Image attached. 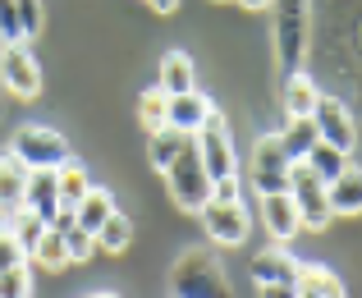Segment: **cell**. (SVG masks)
<instances>
[{
	"mask_svg": "<svg viewBox=\"0 0 362 298\" xmlns=\"http://www.w3.org/2000/svg\"><path fill=\"white\" fill-rule=\"evenodd\" d=\"M275 5V60H280V74L289 79V74L303 69V60H308V0H271Z\"/></svg>",
	"mask_w": 362,
	"mask_h": 298,
	"instance_id": "6da1fadb",
	"label": "cell"
},
{
	"mask_svg": "<svg viewBox=\"0 0 362 298\" xmlns=\"http://www.w3.org/2000/svg\"><path fill=\"white\" fill-rule=\"evenodd\" d=\"M170 294L175 298H230V285L221 275V262L206 248H188L175 262V271H170Z\"/></svg>",
	"mask_w": 362,
	"mask_h": 298,
	"instance_id": "7a4b0ae2",
	"label": "cell"
},
{
	"mask_svg": "<svg viewBox=\"0 0 362 298\" xmlns=\"http://www.w3.org/2000/svg\"><path fill=\"white\" fill-rule=\"evenodd\" d=\"M160 175H165L170 202H175L179 211H197L206 197H211V175H206V166H202V156H197L193 138H188V147L179 151V156L170 161Z\"/></svg>",
	"mask_w": 362,
	"mask_h": 298,
	"instance_id": "3957f363",
	"label": "cell"
},
{
	"mask_svg": "<svg viewBox=\"0 0 362 298\" xmlns=\"http://www.w3.org/2000/svg\"><path fill=\"white\" fill-rule=\"evenodd\" d=\"M9 151H14L28 170H60L64 161H69V142H64V133L46 129V124H23V129L14 133V147H9Z\"/></svg>",
	"mask_w": 362,
	"mask_h": 298,
	"instance_id": "277c9868",
	"label": "cell"
},
{
	"mask_svg": "<svg viewBox=\"0 0 362 298\" xmlns=\"http://www.w3.org/2000/svg\"><path fill=\"white\" fill-rule=\"evenodd\" d=\"M289 197H293V211H298V225L326 229L330 220H335V216H330V202H326V184H321L303 161L289 166Z\"/></svg>",
	"mask_w": 362,
	"mask_h": 298,
	"instance_id": "5b68a950",
	"label": "cell"
},
{
	"mask_svg": "<svg viewBox=\"0 0 362 298\" xmlns=\"http://www.w3.org/2000/svg\"><path fill=\"white\" fill-rule=\"evenodd\" d=\"M193 147H197V156H202V166H206L211 179L239 175V166H234V138H230V124H225L221 110H211V120L193 133Z\"/></svg>",
	"mask_w": 362,
	"mask_h": 298,
	"instance_id": "8992f818",
	"label": "cell"
},
{
	"mask_svg": "<svg viewBox=\"0 0 362 298\" xmlns=\"http://www.w3.org/2000/svg\"><path fill=\"white\" fill-rule=\"evenodd\" d=\"M289 166L293 161L284 156L280 138H275V133H262L257 147H252V188H257V197L289 193Z\"/></svg>",
	"mask_w": 362,
	"mask_h": 298,
	"instance_id": "52a82bcc",
	"label": "cell"
},
{
	"mask_svg": "<svg viewBox=\"0 0 362 298\" xmlns=\"http://www.w3.org/2000/svg\"><path fill=\"white\" fill-rule=\"evenodd\" d=\"M0 88L9 97H23V101H33L42 92V64L33 60V51L23 42L0 46Z\"/></svg>",
	"mask_w": 362,
	"mask_h": 298,
	"instance_id": "ba28073f",
	"label": "cell"
},
{
	"mask_svg": "<svg viewBox=\"0 0 362 298\" xmlns=\"http://www.w3.org/2000/svg\"><path fill=\"white\" fill-rule=\"evenodd\" d=\"M312 124H317L321 142H330V147H339V151H354L358 124H354V110H349L339 97H317V105H312Z\"/></svg>",
	"mask_w": 362,
	"mask_h": 298,
	"instance_id": "9c48e42d",
	"label": "cell"
},
{
	"mask_svg": "<svg viewBox=\"0 0 362 298\" xmlns=\"http://www.w3.org/2000/svg\"><path fill=\"white\" fill-rule=\"evenodd\" d=\"M197 216H202V225H206V234L216 239V243H225V248H234V243H243L247 239V211H243V202H216V197H206L202 207H197Z\"/></svg>",
	"mask_w": 362,
	"mask_h": 298,
	"instance_id": "30bf717a",
	"label": "cell"
},
{
	"mask_svg": "<svg viewBox=\"0 0 362 298\" xmlns=\"http://www.w3.org/2000/svg\"><path fill=\"white\" fill-rule=\"evenodd\" d=\"M211 110L216 105L202 97V92H175V97H165V124L170 129H179V133H188V138H193L197 129H202L206 120H211Z\"/></svg>",
	"mask_w": 362,
	"mask_h": 298,
	"instance_id": "8fae6325",
	"label": "cell"
},
{
	"mask_svg": "<svg viewBox=\"0 0 362 298\" xmlns=\"http://www.w3.org/2000/svg\"><path fill=\"white\" fill-rule=\"evenodd\" d=\"M262 225L266 234L275 239V243H289L293 234H298V211H293V197L289 193H266L262 197Z\"/></svg>",
	"mask_w": 362,
	"mask_h": 298,
	"instance_id": "7c38bea8",
	"label": "cell"
},
{
	"mask_svg": "<svg viewBox=\"0 0 362 298\" xmlns=\"http://www.w3.org/2000/svg\"><path fill=\"white\" fill-rule=\"evenodd\" d=\"M23 193H28V166L14 151H5V156H0V220L23 211Z\"/></svg>",
	"mask_w": 362,
	"mask_h": 298,
	"instance_id": "4fadbf2b",
	"label": "cell"
},
{
	"mask_svg": "<svg viewBox=\"0 0 362 298\" xmlns=\"http://www.w3.org/2000/svg\"><path fill=\"white\" fill-rule=\"evenodd\" d=\"M252 285H293V275H298V262H293L284 248H262V253L252 257Z\"/></svg>",
	"mask_w": 362,
	"mask_h": 298,
	"instance_id": "5bb4252c",
	"label": "cell"
},
{
	"mask_svg": "<svg viewBox=\"0 0 362 298\" xmlns=\"http://www.w3.org/2000/svg\"><path fill=\"white\" fill-rule=\"evenodd\" d=\"M23 207L37 211V216L51 225V216L60 211V188H55V170H28V193Z\"/></svg>",
	"mask_w": 362,
	"mask_h": 298,
	"instance_id": "9a60e30c",
	"label": "cell"
},
{
	"mask_svg": "<svg viewBox=\"0 0 362 298\" xmlns=\"http://www.w3.org/2000/svg\"><path fill=\"white\" fill-rule=\"evenodd\" d=\"M193 88H197V69H193V60H188L184 51L160 55V69H156V92L175 97V92H193Z\"/></svg>",
	"mask_w": 362,
	"mask_h": 298,
	"instance_id": "2e32d148",
	"label": "cell"
},
{
	"mask_svg": "<svg viewBox=\"0 0 362 298\" xmlns=\"http://www.w3.org/2000/svg\"><path fill=\"white\" fill-rule=\"evenodd\" d=\"M293 294L298 298H344V285H339L335 271L308 262V266H298V275H293Z\"/></svg>",
	"mask_w": 362,
	"mask_h": 298,
	"instance_id": "e0dca14e",
	"label": "cell"
},
{
	"mask_svg": "<svg viewBox=\"0 0 362 298\" xmlns=\"http://www.w3.org/2000/svg\"><path fill=\"white\" fill-rule=\"evenodd\" d=\"M326 202H330V216H358L362 211V179L354 166L326 184Z\"/></svg>",
	"mask_w": 362,
	"mask_h": 298,
	"instance_id": "ac0fdd59",
	"label": "cell"
},
{
	"mask_svg": "<svg viewBox=\"0 0 362 298\" xmlns=\"http://www.w3.org/2000/svg\"><path fill=\"white\" fill-rule=\"evenodd\" d=\"M110 211H115V197H110L106 188H88V193L74 202V225L88 229V234H97V229L106 225Z\"/></svg>",
	"mask_w": 362,
	"mask_h": 298,
	"instance_id": "d6986e66",
	"label": "cell"
},
{
	"mask_svg": "<svg viewBox=\"0 0 362 298\" xmlns=\"http://www.w3.org/2000/svg\"><path fill=\"white\" fill-rule=\"evenodd\" d=\"M317 83L308 79V74H289V79H284V115H289V120H308L312 115V105H317Z\"/></svg>",
	"mask_w": 362,
	"mask_h": 298,
	"instance_id": "ffe728a7",
	"label": "cell"
},
{
	"mask_svg": "<svg viewBox=\"0 0 362 298\" xmlns=\"http://www.w3.org/2000/svg\"><path fill=\"white\" fill-rule=\"evenodd\" d=\"M92 243H97V253H110V257H119L124 248L133 243V220L124 216V211H110L106 216V225L92 234Z\"/></svg>",
	"mask_w": 362,
	"mask_h": 298,
	"instance_id": "44dd1931",
	"label": "cell"
},
{
	"mask_svg": "<svg viewBox=\"0 0 362 298\" xmlns=\"http://www.w3.org/2000/svg\"><path fill=\"white\" fill-rule=\"evenodd\" d=\"M275 138H280V147H284V156H289V161H303V156H308V151L321 142V138H317V124H312V115H308V120H289L280 133H275Z\"/></svg>",
	"mask_w": 362,
	"mask_h": 298,
	"instance_id": "7402d4cb",
	"label": "cell"
},
{
	"mask_svg": "<svg viewBox=\"0 0 362 298\" xmlns=\"http://www.w3.org/2000/svg\"><path fill=\"white\" fill-rule=\"evenodd\" d=\"M184 147H188V133L170 129V124H160V129L147 133V156H151V166H156V170H165Z\"/></svg>",
	"mask_w": 362,
	"mask_h": 298,
	"instance_id": "603a6c76",
	"label": "cell"
},
{
	"mask_svg": "<svg viewBox=\"0 0 362 298\" xmlns=\"http://www.w3.org/2000/svg\"><path fill=\"white\" fill-rule=\"evenodd\" d=\"M303 166L312 170V175L321 179V184H330L335 175H344L349 170V151H339V147H330V142H317V147L303 156Z\"/></svg>",
	"mask_w": 362,
	"mask_h": 298,
	"instance_id": "cb8c5ba5",
	"label": "cell"
},
{
	"mask_svg": "<svg viewBox=\"0 0 362 298\" xmlns=\"http://www.w3.org/2000/svg\"><path fill=\"white\" fill-rule=\"evenodd\" d=\"M28 257H33L42 271H60V266H69V253H64V234L46 225V229H42V239L33 243V253H28Z\"/></svg>",
	"mask_w": 362,
	"mask_h": 298,
	"instance_id": "d4e9b609",
	"label": "cell"
},
{
	"mask_svg": "<svg viewBox=\"0 0 362 298\" xmlns=\"http://www.w3.org/2000/svg\"><path fill=\"white\" fill-rule=\"evenodd\" d=\"M55 188H60V207H74L83 193H88V170L78 166V161H64L60 170H55Z\"/></svg>",
	"mask_w": 362,
	"mask_h": 298,
	"instance_id": "484cf974",
	"label": "cell"
},
{
	"mask_svg": "<svg viewBox=\"0 0 362 298\" xmlns=\"http://www.w3.org/2000/svg\"><path fill=\"white\" fill-rule=\"evenodd\" d=\"M5 225H9V234L18 239V248H23V253H33V243H37V239H42L46 220L37 216V211H28V207H23V211H14V216H9Z\"/></svg>",
	"mask_w": 362,
	"mask_h": 298,
	"instance_id": "4316f807",
	"label": "cell"
},
{
	"mask_svg": "<svg viewBox=\"0 0 362 298\" xmlns=\"http://www.w3.org/2000/svg\"><path fill=\"white\" fill-rule=\"evenodd\" d=\"M138 120H142V129H160L165 124V92H156V88H147L138 97Z\"/></svg>",
	"mask_w": 362,
	"mask_h": 298,
	"instance_id": "83f0119b",
	"label": "cell"
},
{
	"mask_svg": "<svg viewBox=\"0 0 362 298\" xmlns=\"http://www.w3.org/2000/svg\"><path fill=\"white\" fill-rule=\"evenodd\" d=\"M33 294V275H28V262L14 266V271H0V298H28Z\"/></svg>",
	"mask_w": 362,
	"mask_h": 298,
	"instance_id": "f1b7e54d",
	"label": "cell"
},
{
	"mask_svg": "<svg viewBox=\"0 0 362 298\" xmlns=\"http://www.w3.org/2000/svg\"><path fill=\"white\" fill-rule=\"evenodd\" d=\"M64 253H69V262H88V257L97 253V243H92V234H88V229L69 225V229H64Z\"/></svg>",
	"mask_w": 362,
	"mask_h": 298,
	"instance_id": "f546056e",
	"label": "cell"
},
{
	"mask_svg": "<svg viewBox=\"0 0 362 298\" xmlns=\"http://www.w3.org/2000/svg\"><path fill=\"white\" fill-rule=\"evenodd\" d=\"M28 253L18 248V239L9 234V225H0V271H14V266H23Z\"/></svg>",
	"mask_w": 362,
	"mask_h": 298,
	"instance_id": "4dcf8cb0",
	"label": "cell"
},
{
	"mask_svg": "<svg viewBox=\"0 0 362 298\" xmlns=\"http://www.w3.org/2000/svg\"><path fill=\"white\" fill-rule=\"evenodd\" d=\"M0 37H5V46L9 42H23V23H18L14 0H0Z\"/></svg>",
	"mask_w": 362,
	"mask_h": 298,
	"instance_id": "1f68e13d",
	"label": "cell"
},
{
	"mask_svg": "<svg viewBox=\"0 0 362 298\" xmlns=\"http://www.w3.org/2000/svg\"><path fill=\"white\" fill-rule=\"evenodd\" d=\"M14 9H18V23H23V37H33V33H42V0H14Z\"/></svg>",
	"mask_w": 362,
	"mask_h": 298,
	"instance_id": "d6a6232c",
	"label": "cell"
},
{
	"mask_svg": "<svg viewBox=\"0 0 362 298\" xmlns=\"http://www.w3.org/2000/svg\"><path fill=\"white\" fill-rule=\"evenodd\" d=\"M211 197H216V202H239V175L211 179Z\"/></svg>",
	"mask_w": 362,
	"mask_h": 298,
	"instance_id": "836d02e7",
	"label": "cell"
},
{
	"mask_svg": "<svg viewBox=\"0 0 362 298\" xmlns=\"http://www.w3.org/2000/svg\"><path fill=\"white\" fill-rule=\"evenodd\" d=\"M257 298H298L293 285H257Z\"/></svg>",
	"mask_w": 362,
	"mask_h": 298,
	"instance_id": "e575fe53",
	"label": "cell"
},
{
	"mask_svg": "<svg viewBox=\"0 0 362 298\" xmlns=\"http://www.w3.org/2000/svg\"><path fill=\"white\" fill-rule=\"evenodd\" d=\"M147 5H151V9H156V14H170V9H175V5H179V0H147Z\"/></svg>",
	"mask_w": 362,
	"mask_h": 298,
	"instance_id": "d590c367",
	"label": "cell"
},
{
	"mask_svg": "<svg viewBox=\"0 0 362 298\" xmlns=\"http://www.w3.org/2000/svg\"><path fill=\"white\" fill-rule=\"evenodd\" d=\"M239 5H243V9H266L271 0H239Z\"/></svg>",
	"mask_w": 362,
	"mask_h": 298,
	"instance_id": "8d00e7d4",
	"label": "cell"
},
{
	"mask_svg": "<svg viewBox=\"0 0 362 298\" xmlns=\"http://www.w3.org/2000/svg\"><path fill=\"white\" fill-rule=\"evenodd\" d=\"M88 298H115V294H88Z\"/></svg>",
	"mask_w": 362,
	"mask_h": 298,
	"instance_id": "74e56055",
	"label": "cell"
},
{
	"mask_svg": "<svg viewBox=\"0 0 362 298\" xmlns=\"http://www.w3.org/2000/svg\"><path fill=\"white\" fill-rule=\"evenodd\" d=\"M0 92H5V88H0Z\"/></svg>",
	"mask_w": 362,
	"mask_h": 298,
	"instance_id": "f35d334b",
	"label": "cell"
}]
</instances>
